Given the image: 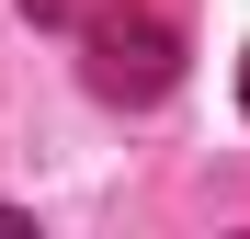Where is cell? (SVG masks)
<instances>
[{
    "label": "cell",
    "instance_id": "cell-1",
    "mask_svg": "<svg viewBox=\"0 0 250 239\" xmlns=\"http://www.w3.org/2000/svg\"><path fill=\"white\" fill-rule=\"evenodd\" d=\"M80 57H91V91L103 103H159L182 80V34H171V12L125 0V12H91V23H80Z\"/></svg>",
    "mask_w": 250,
    "mask_h": 239
},
{
    "label": "cell",
    "instance_id": "cell-2",
    "mask_svg": "<svg viewBox=\"0 0 250 239\" xmlns=\"http://www.w3.org/2000/svg\"><path fill=\"white\" fill-rule=\"evenodd\" d=\"M23 12H34V23H68V12H80V0H23Z\"/></svg>",
    "mask_w": 250,
    "mask_h": 239
},
{
    "label": "cell",
    "instance_id": "cell-3",
    "mask_svg": "<svg viewBox=\"0 0 250 239\" xmlns=\"http://www.w3.org/2000/svg\"><path fill=\"white\" fill-rule=\"evenodd\" d=\"M239 103H250V57H239Z\"/></svg>",
    "mask_w": 250,
    "mask_h": 239
}]
</instances>
